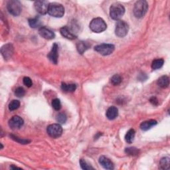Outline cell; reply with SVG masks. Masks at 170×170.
Returning <instances> with one entry per match:
<instances>
[{
  "label": "cell",
  "mask_w": 170,
  "mask_h": 170,
  "mask_svg": "<svg viewBox=\"0 0 170 170\" xmlns=\"http://www.w3.org/2000/svg\"><path fill=\"white\" fill-rule=\"evenodd\" d=\"M148 9V4L146 1L140 0L135 3L134 9V14L137 18H142L146 15Z\"/></svg>",
  "instance_id": "cell-1"
},
{
  "label": "cell",
  "mask_w": 170,
  "mask_h": 170,
  "mask_svg": "<svg viewBox=\"0 0 170 170\" xmlns=\"http://www.w3.org/2000/svg\"><path fill=\"white\" fill-rule=\"evenodd\" d=\"M124 13L125 8L123 5L120 3H115L110 6V15L111 18L114 20L119 21L120 19L124 15Z\"/></svg>",
  "instance_id": "cell-2"
},
{
  "label": "cell",
  "mask_w": 170,
  "mask_h": 170,
  "mask_svg": "<svg viewBox=\"0 0 170 170\" xmlns=\"http://www.w3.org/2000/svg\"><path fill=\"white\" fill-rule=\"evenodd\" d=\"M90 29L94 33H102L107 28V25H106L104 20L100 18H97L93 19L89 25Z\"/></svg>",
  "instance_id": "cell-3"
},
{
  "label": "cell",
  "mask_w": 170,
  "mask_h": 170,
  "mask_svg": "<svg viewBox=\"0 0 170 170\" xmlns=\"http://www.w3.org/2000/svg\"><path fill=\"white\" fill-rule=\"evenodd\" d=\"M48 13L52 17L54 18H62L65 14V8L62 5L58 3H49Z\"/></svg>",
  "instance_id": "cell-4"
},
{
  "label": "cell",
  "mask_w": 170,
  "mask_h": 170,
  "mask_svg": "<svg viewBox=\"0 0 170 170\" xmlns=\"http://www.w3.org/2000/svg\"><path fill=\"white\" fill-rule=\"evenodd\" d=\"M7 9L9 13L13 16H18L22 11V6L18 0H10L7 3Z\"/></svg>",
  "instance_id": "cell-5"
},
{
  "label": "cell",
  "mask_w": 170,
  "mask_h": 170,
  "mask_svg": "<svg viewBox=\"0 0 170 170\" xmlns=\"http://www.w3.org/2000/svg\"><path fill=\"white\" fill-rule=\"evenodd\" d=\"M129 27L125 21L119 20L117 21L115 28V34L117 37L123 38L128 33Z\"/></svg>",
  "instance_id": "cell-6"
},
{
  "label": "cell",
  "mask_w": 170,
  "mask_h": 170,
  "mask_svg": "<svg viewBox=\"0 0 170 170\" xmlns=\"http://www.w3.org/2000/svg\"><path fill=\"white\" fill-rule=\"evenodd\" d=\"M115 49V47L112 44H106L102 43L94 47V50L99 52L100 55L106 56L112 54Z\"/></svg>",
  "instance_id": "cell-7"
},
{
  "label": "cell",
  "mask_w": 170,
  "mask_h": 170,
  "mask_svg": "<svg viewBox=\"0 0 170 170\" xmlns=\"http://www.w3.org/2000/svg\"><path fill=\"white\" fill-rule=\"evenodd\" d=\"M47 132L51 137L57 138L62 135V128L59 124H52L47 127Z\"/></svg>",
  "instance_id": "cell-8"
},
{
  "label": "cell",
  "mask_w": 170,
  "mask_h": 170,
  "mask_svg": "<svg viewBox=\"0 0 170 170\" xmlns=\"http://www.w3.org/2000/svg\"><path fill=\"white\" fill-rule=\"evenodd\" d=\"M35 9L41 15H45L48 13L49 3L47 1H37L34 3Z\"/></svg>",
  "instance_id": "cell-9"
},
{
  "label": "cell",
  "mask_w": 170,
  "mask_h": 170,
  "mask_svg": "<svg viewBox=\"0 0 170 170\" xmlns=\"http://www.w3.org/2000/svg\"><path fill=\"white\" fill-rule=\"evenodd\" d=\"M24 124L23 120L19 116H14L9 121V126L13 130L21 128Z\"/></svg>",
  "instance_id": "cell-10"
},
{
  "label": "cell",
  "mask_w": 170,
  "mask_h": 170,
  "mask_svg": "<svg viewBox=\"0 0 170 170\" xmlns=\"http://www.w3.org/2000/svg\"><path fill=\"white\" fill-rule=\"evenodd\" d=\"M14 51L13 46L11 44L8 43L3 45L1 49L2 55L3 57L5 59H9V58L12 57Z\"/></svg>",
  "instance_id": "cell-11"
},
{
  "label": "cell",
  "mask_w": 170,
  "mask_h": 170,
  "mask_svg": "<svg viewBox=\"0 0 170 170\" xmlns=\"http://www.w3.org/2000/svg\"><path fill=\"white\" fill-rule=\"evenodd\" d=\"M58 47L57 43L53 44L51 51L48 54L47 57L49 58V59L53 63V64H57L58 62Z\"/></svg>",
  "instance_id": "cell-12"
},
{
  "label": "cell",
  "mask_w": 170,
  "mask_h": 170,
  "mask_svg": "<svg viewBox=\"0 0 170 170\" xmlns=\"http://www.w3.org/2000/svg\"><path fill=\"white\" fill-rule=\"evenodd\" d=\"M39 33L42 37H43L44 39L49 40L54 39L55 36V33H53V31H52L49 29L45 28V27H41V28H39Z\"/></svg>",
  "instance_id": "cell-13"
},
{
  "label": "cell",
  "mask_w": 170,
  "mask_h": 170,
  "mask_svg": "<svg viewBox=\"0 0 170 170\" xmlns=\"http://www.w3.org/2000/svg\"><path fill=\"white\" fill-rule=\"evenodd\" d=\"M60 33L62 37L69 40H74L77 38V35L67 26L60 29Z\"/></svg>",
  "instance_id": "cell-14"
},
{
  "label": "cell",
  "mask_w": 170,
  "mask_h": 170,
  "mask_svg": "<svg viewBox=\"0 0 170 170\" xmlns=\"http://www.w3.org/2000/svg\"><path fill=\"white\" fill-rule=\"evenodd\" d=\"M99 163L106 169H114V166L110 159L104 156H100L99 158Z\"/></svg>",
  "instance_id": "cell-15"
},
{
  "label": "cell",
  "mask_w": 170,
  "mask_h": 170,
  "mask_svg": "<svg viewBox=\"0 0 170 170\" xmlns=\"http://www.w3.org/2000/svg\"><path fill=\"white\" fill-rule=\"evenodd\" d=\"M106 114L108 119L110 120H114L118 116V110L115 106H110L106 111Z\"/></svg>",
  "instance_id": "cell-16"
},
{
  "label": "cell",
  "mask_w": 170,
  "mask_h": 170,
  "mask_svg": "<svg viewBox=\"0 0 170 170\" xmlns=\"http://www.w3.org/2000/svg\"><path fill=\"white\" fill-rule=\"evenodd\" d=\"M157 124V121L154 120H149L145 122H143L140 124V128L143 131H147L150 130V128L154 126Z\"/></svg>",
  "instance_id": "cell-17"
},
{
  "label": "cell",
  "mask_w": 170,
  "mask_h": 170,
  "mask_svg": "<svg viewBox=\"0 0 170 170\" xmlns=\"http://www.w3.org/2000/svg\"><path fill=\"white\" fill-rule=\"evenodd\" d=\"M157 83L159 87L163 88H166L168 87L169 85V78L166 75L162 76L158 80Z\"/></svg>",
  "instance_id": "cell-18"
},
{
  "label": "cell",
  "mask_w": 170,
  "mask_h": 170,
  "mask_svg": "<svg viewBox=\"0 0 170 170\" xmlns=\"http://www.w3.org/2000/svg\"><path fill=\"white\" fill-rule=\"evenodd\" d=\"M90 45L87 42L84 41H80L77 44V49L79 53L83 54L87 49H89Z\"/></svg>",
  "instance_id": "cell-19"
},
{
  "label": "cell",
  "mask_w": 170,
  "mask_h": 170,
  "mask_svg": "<svg viewBox=\"0 0 170 170\" xmlns=\"http://www.w3.org/2000/svg\"><path fill=\"white\" fill-rule=\"evenodd\" d=\"M61 89L65 92H74L77 89L75 84H67L62 82L61 84Z\"/></svg>",
  "instance_id": "cell-20"
},
{
  "label": "cell",
  "mask_w": 170,
  "mask_h": 170,
  "mask_svg": "<svg viewBox=\"0 0 170 170\" xmlns=\"http://www.w3.org/2000/svg\"><path fill=\"white\" fill-rule=\"evenodd\" d=\"M135 134H136V132L134 129H130L128 131V132L126 133V134L125 136L126 142L128 143H132L134 140Z\"/></svg>",
  "instance_id": "cell-21"
},
{
  "label": "cell",
  "mask_w": 170,
  "mask_h": 170,
  "mask_svg": "<svg viewBox=\"0 0 170 170\" xmlns=\"http://www.w3.org/2000/svg\"><path fill=\"white\" fill-rule=\"evenodd\" d=\"M29 24L31 28L37 29L41 28V21L39 18H33L29 19Z\"/></svg>",
  "instance_id": "cell-22"
},
{
  "label": "cell",
  "mask_w": 170,
  "mask_h": 170,
  "mask_svg": "<svg viewBox=\"0 0 170 170\" xmlns=\"http://www.w3.org/2000/svg\"><path fill=\"white\" fill-rule=\"evenodd\" d=\"M169 158L168 157L162 158L160 162H159V166H160V168L162 169H169Z\"/></svg>",
  "instance_id": "cell-23"
},
{
  "label": "cell",
  "mask_w": 170,
  "mask_h": 170,
  "mask_svg": "<svg viewBox=\"0 0 170 170\" xmlns=\"http://www.w3.org/2000/svg\"><path fill=\"white\" fill-rule=\"evenodd\" d=\"M164 63V61L162 58H158V59H156L154 60L152 62V68L153 70H157V69H159L162 67V66L163 65Z\"/></svg>",
  "instance_id": "cell-24"
},
{
  "label": "cell",
  "mask_w": 170,
  "mask_h": 170,
  "mask_svg": "<svg viewBox=\"0 0 170 170\" xmlns=\"http://www.w3.org/2000/svg\"><path fill=\"white\" fill-rule=\"evenodd\" d=\"M125 152L128 154V155H130L132 156H138L139 154V150L138 149L132 147V148H127L125 150Z\"/></svg>",
  "instance_id": "cell-25"
},
{
  "label": "cell",
  "mask_w": 170,
  "mask_h": 170,
  "mask_svg": "<svg viewBox=\"0 0 170 170\" xmlns=\"http://www.w3.org/2000/svg\"><path fill=\"white\" fill-rule=\"evenodd\" d=\"M20 106V102L18 100H13L9 104V109L11 111H13L19 108Z\"/></svg>",
  "instance_id": "cell-26"
},
{
  "label": "cell",
  "mask_w": 170,
  "mask_h": 170,
  "mask_svg": "<svg viewBox=\"0 0 170 170\" xmlns=\"http://www.w3.org/2000/svg\"><path fill=\"white\" fill-rule=\"evenodd\" d=\"M122 82V77L119 74H114L112 77L111 78V83L114 86L119 85Z\"/></svg>",
  "instance_id": "cell-27"
},
{
  "label": "cell",
  "mask_w": 170,
  "mask_h": 170,
  "mask_svg": "<svg viewBox=\"0 0 170 170\" xmlns=\"http://www.w3.org/2000/svg\"><path fill=\"white\" fill-rule=\"evenodd\" d=\"M79 163H80V166H81V167L82 169H84V170L94 169V168L91 166H90V165L83 159H80Z\"/></svg>",
  "instance_id": "cell-28"
},
{
  "label": "cell",
  "mask_w": 170,
  "mask_h": 170,
  "mask_svg": "<svg viewBox=\"0 0 170 170\" xmlns=\"http://www.w3.org/2000/svg\"><path fill=\"white\" fill-rule=\"evenodd\" d=\"M57 121L60 124H65L67 122V118L65 114L64 113H59L57 115Z\"/></svg>",
  "instance_id": "cell-29"
},
{
  "label": "cell",
  "mask_w": 170,
  "mask_h": 170,
  "mask_svg": "<svg viewBox=\"0 0 170 170\" xmlns=\"http://www.w3.org/2000/svg\"><path fill=\"white\" fill-rule=\"evenodd\" d=\"M15 94L18 98H22L25 94V90L22 87H18L15 90Z\"/></svg>",
  "instance_id": "cell-30"
},
{
  "label": "cell",
  "mask_w": 170,
  "mask_h": 170,
  "mask_svg": "<svg viewBox=\"0 0 170 170\" xmlns=\"http://www.w3.org/2000/svg\"><path fill=\"white\" fill-rule=\"evenodd\" d=\"M52 106L55 110H60L61 108V103L58 98H55L52 101Z\"/></svg>",
  "instance_id": "cell-31"
},
{
  "label": "cell",
  "mask_w": 170,
  "mask_h": 170,
  "mask_svg": "<svg viewBox=\"0 0 170 170\" xmlns=\"http://www.w3.org/2000/svg\"><path fill=\"white\" fill-rule=\"evenodd\" d=\"M11 138H12L13 140H14L16 142H18L20 143H22V144H28V143H29L31 141L29 140H25V139H21V138H19L17 136H15L13 135H11L10 136Z\"/></svg>",
  "instance_id": "cell-32"
},
{
  "label": "cell",
  "mask_w": 170,
  "mask_h": 170,
  "mask_svg": "<svg viewBox=\"0 0 170 170\" xmlns=\"http://www.w3.org/2000/svg\"><path fill=\"white\" fill-rule=\"evenodd\" d=\"M23 84L27 87H31L33 84V82H32L31 79L29 77H25L23 78Z\"/></svg>",
  "instance_id": "cell-33"
},
{
  "label": "cell",
  "mask_w": 170,
  "mask_h": 170,
  "mask_svg": "<svg viewBox=\"0 0 170 170\" xmlns=\"http://www.w3.org/2000/svg\"><path fill=\"white\" fill-rule=\"evenodd\" d=\"M150 102H151V104H152L154 106H157L158 104V100L157 99L156 97H152L150 99Z\"/></svg>",
  "instance_id": "cell-34"
},
{
  "label": "cell",
  "mask_w": 170,
  "mask_h": 170,
  "mask_svg": "<svg viewBox=\"0 0 170 170\" xmlns=\"http://www.w3.org/2000/svg\"><path fill=\"white\" fill-rule=\"evenodd\" d=\"M10 168L11 169H21V168H18V167H17V166H11L10 167Z\"/></svg>",
  "instance_id": "cell-35"
},
{
  "label": "cell",
  "mask_w": 170,
  "mask_h": 170,
  "mask_svg": "<svg viewBox=\"0 0 170 170\" xmlns=\"http://www.w3.org/2000/svg\"><path fill=\"white\" fill-rule=\"evenodd\" d=\"M1 146H2V149H3V145H2V143H1Z\"/></svg>",
  "instance_id": "cell-36"
}]
</instances>
